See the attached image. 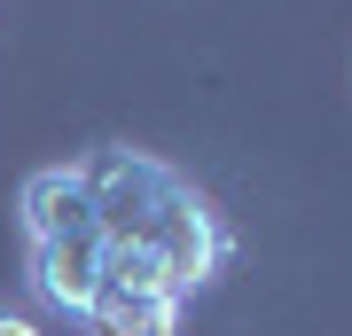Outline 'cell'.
Instances as JSON below:
<instances>
[{"mask_svg":"<svg viewBox=\"0 0 352 336\" xmlns=\"http://www.w3.org/2000/svg\"><path fill=\"white\" fill-rule=\"evenodd\" d=\"M87 336H180V298H94Z\"/></svg>","mask_w":352,"mask_h":336,"instance_id":"3957f363","label":"cell"},{"mask_svg":"<svg viewBox=\"0 0 352 336\" xmlns=\"http://www.w3.org/2000/svg\"><path fill=\"white\" fill-rule=\"evenodd\" d=\"M0 336H39L32 313H16V305H0Z\"/></svg>","mask_w":352,"mask_h":336,"instance_id":"277c9868","label":"cell"},{"mask_svg":"<svg viewBox=\"0 0 352 336\" xmlns=\"http://www.w3.org/2000/svg\"><path fill=\"white\" fill-rule=\"evenodd\" d=\"M78 172H87V196H94L102 250H118V243L157 250V258L173 266L180 298H196L204 282L227 274V258H235L227 219L204 203V188L180 180L164 157H149V149H94V157H78Z\"/></svg>","mask_w":352,"mask_h":336,"instance_id":"6da1fadb","label":"cell"},{"mask_svg":"<svg viewBox=\"0 0 352 336\" xmlns=\"http://www.w3.org/2000/svg\"><path fill=\"white\" fill-rule=\"evenodd\" d=\"M24 266L55 313L87 321L102 289V227H94V196L78 164H47L24 180Z\"/></svg>","mask_w":352,"mask_h":336,"instance_id":"7a4b0ae2","label":"cell"}]
</instances>
